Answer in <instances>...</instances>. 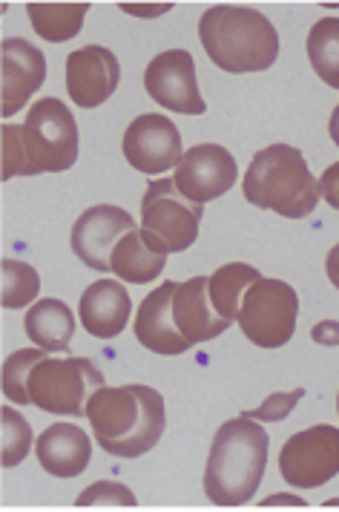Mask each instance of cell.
Wrapping results in <instances>:
<instances>
[{"mask_svg": "<svg viewBox=\"0 0 339 512\" xmlns=\"http://www.w3.org/2000/svg\"><path fill=\"white\" fill-rule=\"evenodd\" d=\"M78 124L64 101L44 95L23 124H3V179L64 173L78 162Z\"/></svg>", "mask_w": 339, "mask_h": 512, "instance_id": "1", "label": "cell"}, {"mask_svg": "<svg viewBox=\"0 0 339 512\" xmlns=\"http://www.w3.org/2000/svg\"><path fill=\"white\" fill-rule=\"evenodd\" d=\"M92 435L115 458H141L156 449L167 426L164 397L150 386H101L87 403Z\"/></svg>", "mask_w": 339, "mask_h": 512, "instance_id": "2", "label": "cell"}, {"mask_svg": "<svg viewBox=\"0 0 339 512\" xmlns=\"http://www.w3.org/2000/svg\"><path fill=\"white\" fill-rule=\"evenodd\" d=\"M268 432L245 415L219 426L207 466H204V492L216 507H242L256 495L262 484L268 449Z\"/></svg>", "mask_w": 339, "mask_h": 512, "instance_id": "3", "label": "cell"}, {"mask_svg": "<svg viewBox=\"0 0 339 512\" xmlns=\"http://www.w3.org/2000/svg\"><path fill=\"white\" fill-rule=\"evenodd\" d=\"M207 58L233 75L271 70L279 58L276 26L250 6H210L199 21Z\"/></svg>", "mask_w": 339, "mask_h": 512, "instance_id": "4", "label": "cell"}, {"mask_svg": "<svg viewBox=\"0 0 339 512\" xmlns=\"http://www.w3.org/2000/svg\"><path fill=\"white\" fill-rule=\"evenodd\" d=\"M242 190L253 208L273 210L285 219H305L319 202V179L311 173L302 150L291 144L259 150L245 173Z\"/></svg>", "mask_w": 339, "mask_h": 512, "instance_id": "5", "label": "cell"}, {"mask_svg": "<svg viewBox=\"0 0 339 512\" xmlns=\"http://www.w3.org/2000/svg\"><path fill=\"white\" fill-rule=\"evenodd\" d=\"M107 386L104 372L87 357H49L38 360L26 380L29 403L58 418L87 415L90 397Z\"/></svg>", "mask_w": 339, "mask_h": 512, "instance_id": "6", "label": "cell"}, {"mask_svg": "<svg viewBox=\"0 0 339 512\" xmlns=\"http://www.w3.org/2000/svg\"><path fill=\"white\" fill-rule=\"evenodd\" d=\"M299 317V297L285 280H256L245 291L236 323L259 349H282L291 343Z\"/></svg>", "mask_w": 339, "mask_h": 512, "instance_id": "7", "label": "cell"}, {"mask_svg": "<svg viewBox=\"0 0 339 512\" xmlns=\"http://www.w3.org/2000/svg\"><path fill=\"white\" fill-rule=\"evenodd\" d=\"M279 472L288 487L317 489L339 475V429L319 423L291 435L279 452Z\"/></svg>", "mask_w": 339, "mask_h": 512, "instance_id": "8", "label": "cell"}, {"mask_svg": "<svg viewBox=\"0 0 339 512\" xmlns=\"http://www.w3.org/2000/svg\"><path fill=\"white\" fill-rule=\"evenodd\" d=\"M202 216L204 205H196L187 196H181L173 179H159L147 185L141 202V228L156 233L170 254L187 251L199 239Z\"/></svg>", "mask_w": 339, "mask_h": 512, "instance_id": "9", "label": "cell"}, {"mask_svg": "<svg viewBox=\"0 0 339 512\" xmlns=\"http://www.w3.org/2000/svg\"><path fill=\"white\" fill-rule=\"evenodd\" d=\"M144 90L164 110L181 116H202L207 110L199 93L196 64L187 49H167L156 55L144 72Z\"/></svg>", "mask_w": 339, "mask_h": 512, "instance_id": "10", "label": "cell"}, {"mask_svg": "<svg viewBox=\"0 0 339 512\" xmlns=\"http://www.w3.org/2000/svg\"><path fill=\"white\" fill-rule=\"evenodd\" d=\"M239 164L233 153L222 144H196L184 150L181 162L176 164L173 182L196 205H207L219 196H225L230 187L236 185Z\"/></svg>", "mask_w": 339, "mask_h": 512, "instance_id": "11", "label": "cell"}, {"mask_svg": "<svg viewBox=\"0 0 339 512\" xmlns=\"http://www.w3.org/2000/svg\"><path fill=\"white\" fill-rule=\"evenodd\" d=\"M136 228L133 216L118 205H95V208L84 210L78 216V222L72 225V251L75 256L92 268L107 274L113 268V251L115 245L124 239V233Z\"/></svg>", "mask_w": 339, "mask_h": 512, "instance_id": "12", "label": "cell"}, {"mask_svg": "<svg viewBox=\"0 0 339 512\" xmlns=\"http://www.w3.org/2000/svg\"><path fill=\"white\" fill-rule=\"evenodd\" d=\"M184 156L179 127L161 113L138 116L124 133V159L147 176L176 167Z\"/></svg>", "mask_w": 339, "mask_h": 512, "instance_id": "13", "label": "cell"}, {"mask_svg": "<svg viewBox=\"0 0 339 512\" xmlns=\"http://www.w3.org/2000/svg\"><path fill=\"white\" fill-rule=\"evenodd\" d=\"M121 84V64L113 49L90 47L72 49L67 55V95L84 110L101 107L113 98Z\"/></svg>", "mask_w": 339, "mask_h": 512, "instance_id": "14", "label": "cell"}, {"mask_svg": "<svg viewBox=\"0 0 339 512\" xmlns=\"http://www.w3.org/2000/svg\"><path fill=\"white\" fill-rule=\"evenodd\" d=\"M3 118L21 113V107L44 87L46 58L23 38L3 41Z\"/></svg>", "mask_w": 339, "mask_h": 512, "instance_id": "15", "label": "cell"}, {"mask_svg": "<svg viewBox=\"0 0 339 512\" xmlns=\"http://www.w3.org/2000/svg\"><path fill=\"white\" fill-rule=\"evenodd\" d=\"M173 294H176V282H161L156 291H150L136 311V340L144 349L156 351V354H184L193 346L181 337L173 320Z\"/></svg>", "mask_w": 339, "mask_h": 512, "instance_id": "16", "label": "cell"}, {"mask_svg": "<svg viewBox=\"0 0 339 512\" xmlns=\"http://www.w3.org/2000/svg\"><path fill=\"white\" fill-rule=\"evenodd\" d=\"M173 320H176V328L181 331V337L190 346L216 340L219 334H225L227 328H230V323L210 303L207 277H193V280L176 282Z\"/></svg>", "mask_w": 339, "mask_h": 512, "instance_id": "17", "label": "cell"}, {"mask_svg": "<svg viewBox=\"0 0 339 512\" xmlns=\"http://www.w3.org/2000/svg\"><path fill=\"white\" fill-rule=\"evenodd\" d=\"M78 314H81V326L87 328L92 337L113 340L130 323L133 300L118 280H98L81 294Z\"/></svg>", "mask_w": 339, "mask_h": 512, "instance_id": "18", "label": "cell"}, {"mask_svg": "<svg viewBox=\"0 0 339 512\" xmlns=\"http://www.w3.org/2000/svg\"><path fill=\"white\" fill-rule=\"evenodd\" d=\"M38 461L55 478H78L92 458L90 435L75 423H52L35 441Z\"/></svg>", "mask_w": 339, "mask_h": 512, "instance_id": "19", "label": "cell"}, {"mask_svg": "<svg viewBox=\"0 0 339 512\" xmlns=\"http://www.w3.org/2000/svg\"><path fill=\"white\" fill-rule=\"evenodd\" d=\"M167 245L161 242L156 233L133 231L124 233V239L115 245L113 251V271L118 280L144 285V282L159 280L164 265H167Z\"/></svg>", "mask_w": 339, "mask_h": 512, "instance_id": "20", "label": "cell"}, {"mask_svg": "<svg viewBox=\"0 0 339 512\" xmlns=\"http://www.w3.org/2000/svg\"><path fill=\"white\" fill-rule=\"evenodd\" d=\"M26 334L38 349L49 351H67L75 334V317L67 308V303L55 300V297H44L26 311Z\"/></svg>", "mask_w": 339, "mask_h": 512, "instance_id": "21", "label": "cell"}, {"mask_svg": "<svg viewBox=\"0 0 339 512\" xmlns=\"http://www.w3.org/2000/svg\"><path fill=\"white\" fill-rule=\"evenodd\" d=\"M87 12H90V3H29L26 6L32 29L49 44L72 41L81 32Z\"/></svg>", "mask_w": 339, "mask_h": 512, "instance_id": "22", "label": "cell"}, {"mask_svg": "<svg viewBox=\"0 0 339 512\" xmlns=\"http://www.w3.org/2000/svg\"><path fill=\"white\" fill-rule=\"evenodd\" d=\"M262 280V274L245 265V262H227L213 277H207V291H210V303L225 317L227 323H233L239 317V305L250 285Z\"/></svg>", "mask_w": 339, "mask_h": 512, "instance_id": "23", "label": "cell"}, {"mask_svg": "<svg viewBox=\"0 0 339 512\" xmlns=\"http://www.w3.org/2000/svg\"><path fill=\"white\" fill-rule=\"evenodd\" d=\"M308 58L319 78L339 90V18H322L311 26Z\"/></svg>", "mask_w": 339, "mask_h": 512, "instance_id": "24", "label": "cell"}, {"mask_svg": "<svg viewBox=\"0 0 339 512\" xmlns=\"http://www.w3.org/2000/svg\"><path fill=\"white\" fill-rule=\"evenodd\" d=\"M41 291L38 271L21 259H3V308H23L35 303Z\"/></svg>", "mask_w": 339, "mask_h": 512, "instance_id": "25", "label": "cell"}, {"mask_svg": "<svg viewBox=\"0 0 339 512\" xmlns=\"http://www.w3.org/2000/svg\"><path fill=\"white\" fill-rule=\"evenodd\" d=\"M0 418H3V466L12 469V466L26 461L32 443L38 438L32 435V426L26 423V418L21 412H15L12 406H3Z\"/></svg>", "mask_w": 339, "mask_h": 512, "instance_id": "26", "label": "cell"}, {"mask_svg": "<svg viewBox=\"0 0 339 512\" xmlns=\"http://www.w3.org/2000/svg\"><path fill=\"white\" fill-rule=\"evenodd\" d=\"M46 354H49V351L44 349H21L6 357V363H3V395L9 397L12 403H21V406L29 403L26 380H29L32 366H35L38 360H44Z\"/></svg>", "mask_w": 339, "mask_h": 512, "instance_id": "27", "label": "cell"}, {"mask_svg": "<svg viewBox=\"0 0 339 512\" xmlns=\"http://www.w3.org/2000/svg\"><path fill=\"white\" fill-rule=\"evenodd\" d=\"M78 507H136V495L118 481H98L84 489L75 501Z\"/></svg>", "mask_w": 339, "mask_h": 512, "instance_id": "28", "label": "cell"}, {"mask_svg": "<svg viewBox=\"0 0 339 512\" xmlns=\"http://www.w3.org/2000/svg\"><path fill=\"white\" fill-rule=\"evenodd\" d=\"M305 389H296V392H282V395H268V400L259 406V409H250V412H242L245 418L250 420H268V423H279L291 415L296 403L302 400Z\"/></svg>", "mask_w": 339, "mask_h": 512, "instance_id": "29", "label": "cell"}, {"mask_svg": "<svg viewBox=\"0 0 339 512\" xmlns=\"http://www.w3.org/2000/svg\"><path fill=\"white\" fill-rule=\"evenodd\" d=\"M319 196H322L331 208L339 210V162L328 164V170L319 176Z\"/></svg>", "mask_w": 339, "mask_h": 512, "instance_id": "30", "label": "cell"}, {"mask_svg": "<svg viewBox=\"0 0 339 512\" xmlns=\"http://www.w3.org/2000/svg\"><path fill=\"white\" fill-rule=\"evenodd\" d=\"M311 337L317 340L319 346L337 349L339 346V323L337 320H322V323H317V326L311 328Z\"/></svg>", "mask_w": 339, "mask_h": 512, "instance_id": "31", "label": "cell"}, {"mask_svg": "<svg viewBox=\"0 0 339 512\" xmlns=\"http://www.w3.org/2000/svg\"><path fill=\"white\" fill-rule=\"evenodd\" d=\"M279 504H285V507H305L308 501L302 495H271V498L262 501V507H279Z\"/></svg>", "mask_w": 339, "mask_h": 512, "instance_id": "32", "label": "cell"}, {"mask_svg": "<svg viewBox=\"0 0 339 512\" xmlns=\"http://www.w3.org/2000/svg\"><path fill=\"white\" fill-rule=\"evenodd\" d=\"M325 274H328L331 285L339 291V245H334L328 259H325Z\"/></svg>", "mask_w": 339, "mask_h": 512, "instance_id": "33", "label": "cell"}, {"mask_svg": "<svg viewBox=\"0 0 339 512\" xmlns=\"http://www.w3.org/2000/svg\"><path fill=\"white\" fill-rule=\"evenodd\" d=\"M328 133H331V141L339 147V104L334 107V113H331V124H328Z\"/></svg>", "mask_w": 339, "mask_h": 512, "instance_id": "34", "label": "cell"}, {"mask_svg": "<svg viewBox=\"0 0 339 512\" xmlns=\"http://www.w3.org/2000/svg\"><path fill=\"white\" fill-rule=\"evenodd\" d=\"M339 504V498H331V501H328V507H337Z\"/></svg>", "mask_w": 339, "mask_h": 512, "instance_id": "35", "label": "cell"}, {"mask_svg": "<svg viewBox=\"0 0 339 512\" xmlns=\"http://www.w3.org/2000/svg\"><path fill=\"white\" fill-rule=\"evenodd\" d=\"M337 409H339V395H337Z\"/></svg>", "mask_w": 339, "mask_h": 512, "instance_id": "36", "label": "cell"}]
</instances>
